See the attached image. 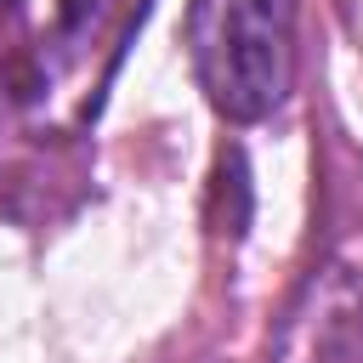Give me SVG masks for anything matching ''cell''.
Listing matches in <instances>:
<instances>
[{
	"mask_svg": "<svg viewBox=\"0 0 363 363\" xmlns=\"http://www.w3.org/2000/svg\"><path fill=\"white\" fill-rule=\"evenodd\" d=\"M153 0H0V130L62 142L108 96Z\"/></svg>",
	"mask_w": 363,
	"mask_h": 363,
	"instance_id": "obj_1",
	"label": "cell"
},
{
	"mask_svg": "<svg viewBox=\"0 0 363 363\" xmlns=\"http://www.w3.org/2000/svg\"><path fill=\"white\" fill-rule=\"evenodd\" d=\"M187 62L221 119L278 113L295 74V0H187Z\"/></svg>",
	"mask_w": 363,
	"mask_h": 363,
	"instance_id": "obj_2",
	"label": "cell"
}]
</instances>
